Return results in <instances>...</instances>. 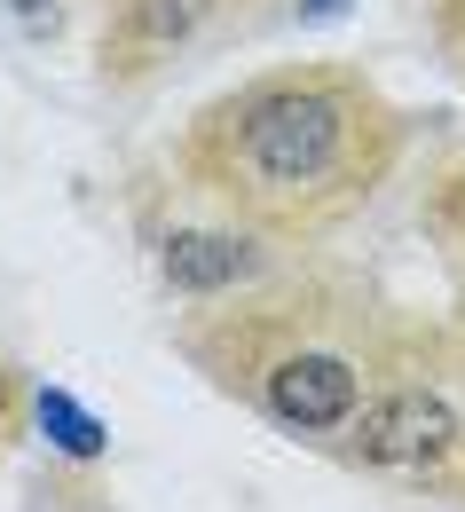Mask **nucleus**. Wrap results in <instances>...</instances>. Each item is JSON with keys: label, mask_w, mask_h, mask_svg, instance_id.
I'll return each instance as SVG.
<instances>
[{"label": "nucleus", "mask_w": 465, "mask_h": 512, "mask_svg": "<svg viewBox=\"0 0 465 512\" xmlns=\"http://www.w3.org/2000/svg\"><path fill=\"white\" fill-rule=\"evenodd\" d=\"M410 119L355 64H268L174 142V174L261 245H316L395 182Z\"/></svg>", "instance_id": "nucleus-1"}, {"label": "nucleus", "mask_w": 465, "mask_h": 512, "mask_svg": "<svg viewBox=\"0 0 465 512\" xmlns=\"http://www.w3.org/2000/svg\"><path fill=\"white\" fill-rule=\"evenodd\" d=\"M182 355L284 442L339 449L355 410L418 355L426 331L395 323L355 276H253L221 300H190Z\"/></svg>", "instance_id": "nucleus-2"}, {"label": "nucleus", "mask_w": 465, "mask_h": 512, "mask_svg": "<svg viewBox=\"0 0 465 512\" xmlns=\"http://www.w3.org/2000/svg\"><path fill=\"white\" fill-rule=\"evenodd\" d=\"M268 8H284V0H103L95 71H103L119 95L158 87L166 71L213 56L221 40H245Z\"/></svg>", "instance_id": "nucleus-3"}, {"label": "nucleus", "mask_w": 465, "mask_h": 512, "mask_svg": "<svg viewBox=\"0 0 465 512\" xmlns=\"http://www.w3.org/2000/svg\"><path fill=\"white\" fill-rule=\"evenodd\" d=\"M268 268V245L253 229H237V221H205V229H166L158 237V276H166V292L190 308V300H221V292H237V284H253Z\"/></svg>", "instance_id": "nucleus-4"}, {"label": "nucleus", "mask_w": 465, "mask_h": 512, "mask_svg": "<svg viewBox=\"0 0 465 512\" xmlns=\"http://www.w3.org/2000/svg\"><path fill=\"white\" fill-rule=\"evenodd\" d=\"M418 221H426V237H434V253H442V276H450V323H442V347L465 363V158L434 182V197L418 205Z\"/></svg>", "instance_id": "nucleus-5"}, {"label": "nucleus", "mask_w": 465, "mask_h": 512, "mask_svg": "<svg viewBox=\"0 0 465 512\" xmlns=\"http://www.w3.org/2000/svg\"><path fill=\"white\" fill-rule=\"evenodd\" d=\"M79 24H87V40H103V0H0V40L8 48L56 56V48L79 40Z\"/></svg>", "instance_id": "nucleus-6"}, {"label": "nucleus", "mask_w": 465, "mask_h": 512, "mask_svg": "<svg viewBox=\"0 0 465 512\" xmlns=\"http://www.w3.org/2000/svg\"><path fill=\"white\" fill-rule=\"evenodd\" d=\"M32 426H40V442L56 449V457H79V465L111 457V426H103L71 386H32Z\"/></svg>", "instance_id": "nucleus-7"}, {"label": "nucleus", "mask_w": 465, "mask_h": 512, "mask_svg": "<svg viewBox=\"0 0 465 512\" xmlns=\"http://www.w3.org/2000/svg\"><path fill=\"white\" fill-rule=\"evenodd\" d=\"M426 24H434L442 64L458 71V87H465V0H426Z\"/></svg>", "instance_id": "nucleus-8"}, {"label": "nucleus", "mask_w": 465, "mask_h": 512, "mask_svg": "<svg viewBox=\"0 0 465 512\" xmlns=\"http://www.w3.org/2000/svg\"><path fill=\"white\" fill-rule=\"evenodd\" d=\"M450 489H458V497H465V465H458V473H450Z\"/></svg>", "instance_id": "nucleus-9"}]
</instances>
